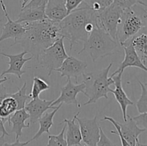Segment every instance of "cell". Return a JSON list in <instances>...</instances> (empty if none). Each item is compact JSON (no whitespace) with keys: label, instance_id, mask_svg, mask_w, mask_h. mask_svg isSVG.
<instances>
[{"label":"cell","instance_id":"cell-1","mask_svg":"<svg viewBox=\"0 0 147 146\" xmlns=\"http://www.w3.org/2000/svg\"><path fill=\"white\" fill-rule=\"evenodd\" d=\"M24 24L25 32L14 40L11 46L20 44L37 60L43 50L63 37L59 22L47 18L33 22H24Z\"/></svg>","mask_w":147,"mask_h":146},{"label":"cell","instance_id":"cell-2","mask_svg":"<svg viewBox=\"0 0 147 146\" xmlns=\"http://www.w3.org/2000/svg\"><path fill=\"white\" fill-rule=\"evenodd\" d=\"M98 13L83 1L59 22L62 37L69 40L70 50L78 42H84L94 27L99 25Z\"/></svg>","mask_w":147,"mask_h":146},{"label":"cell","instance_id":"cell-3","mask_svg":"<svg viewBox=\"0 0 147 146\" xmlns=\"http://www.w3.org/2000/svg\"><path fill=\"white\" fill-rule=\"evenodd\" d=\"M119 47H121L119 43L98 25L89 34L83 48L78 53L80 54L86 52L95 62L98 59L115 54L119 51Z\"/></svg>","mask_w":147,"mask_h":146},{"label":"cell","instance_id":"cell-4","mask_svg":"<svg viewBox=\"0 0 147 146\" xmlns=\"http://www.w3.org/2000/svg\"><path fill=\"white\" fill-rule=\"evenodd\" d=\"M147 27V9L137 4L124 9L117 28L116 40L122 44L131 40L141 30Z\"/></svg>","mask_w":147,"mask_h":146},{"label":"cell","instance_id":"cell-5","mask_svg":"<svg viewBox=\"0 0 147 146\" xmlns=\"http://www.w3.org/2000/svg\"><path fill=\"white\" fill-rule=\"evenodd\" d=\"M113 65V62H111L106 68L98 70L93 72L83 74V82L85 83V92L86 96L88 98L86 102L83 105L93 104L97 102L99 99L104 97L108 100V94L110 92L111 85L114 84L113 78L109 76V72Z\"/></svg>","mask_w":147,"mask_h":146},{"label":"cell","instance_id":"cell-6","mask_svg":"<svg viewBox=\"0 0 147 146\" xmlns=\"http://www.w3.org/2000/svg\"><path fill=\"white\" fill-rule=\"evenodd\" d=\"M64 37L58 39L51 46L42 52L37 61L47 70V75H51L53 71L62 65L68 57L65 49Z\"/></svg>","mask_w":147,"mask_h":146},{"label":"cell","instance_id":"cell-7","mask_svg":"<svg viewBox=\"0 0 147 146\" xmlns=\"http://www.w3.org/2000/svg\"><path fill=\"white\" fill-rule=\"evenodd\" d=\"M123 11L120 7L113 2L110 6L98 13L100 27L115 40H116L118 25Z\"/></svg>","mask_w":147,"mask_h":146},{"label":"cell","instance_id":"cell-8","mask_svg":"<svg viewBox=\"0 0 147 146\" xmlns=\"http://www.w3.org/2000/svg\"><path fill=\"white\" fill-rule=\"evenodd\" d=\"M85 83L81 82L80 84H75L72 82L71 79L67 78V83L60 90V95L52 103V107H56L59 104H73L78 107H80V103L77 100V95L79 93H83L86 95L85 92Z\"/></svg>","mask_w":147,"mask_h":146},{"label":"cell","instance_id":"cell-9","mask_svg":"<svg viewBox=\"0 0 147 146\" xmlns=\"http://www.w3.org/2000/svg\"><path fill=\"white\" fill-rule=\"evenodd\" d=\"M98 115L92 119L79 118L77 117L76 121L80 125L82 140L88 146H96L100 139V128L97 122Z\"/></svg>","mask_w":147,"mask_h":146},{"label":"cell","instance_id":"cell-10","mask_svg":"<svg viewBox=\"0 0 147 146\" xmlns=\"http://www.w3.org/2000/svg\"><path fill=\"white\" fill-rule=\"evenodd\" d=\"M88 63L86 62L78 60L73 56H68L62 65L55 72L60 73L62 77H66L67 78H74L78 83V78L84 74Z\"/></svg>","mask_w":147,"mask_h":146},{"label":"cell","instance_id":"cell-11","mask_svg":"<svg viewBox=\"0 0 147 146\" xmlns=\"http://www.w3.org/2000/svg\"><path fill=\"white\" fill-rule=\"evenodd\" d=\"M121 47H123V50H124V59L119 68L110 77H113L119 73H123L125 69L129 67H138L147 73V67L146 64L142 61L132 44L129 41H127L122 44Z\"/></svg>","mask_w":147,"mask_h":146},{"label":"cell","instance_id":"cell-12","mask_svg":"<svg viewBox=\"0 0 147 146\" xmlns=\"http://www.w3.org/2000/svg\"><path fill=\"white\" fill-rule=\"evenodd\" d=\"M54 100H45L38 97L36 99H32L31 101L29 102L28 103H26L24 109L30 115V123L34 124L37 123L47 110L55 109L57 106L56 107L51 106Z\"/></svg>","mask_w":147,"mask_h":146},{"label":"cell","instance_id":"cell-13","mask_svg":"<svg viewBox=\"0 0 147 146\" xmlns=\"http://www.w3.org/2000/svg\"><path fill=\"white\" fill-rule=\"evenodd\" d=\"M0 54H1V55L7 57L9 59L8 64L9 65L7 70H4L1 72V75H0L1 77L7 74H13L17 76L19 79H21L22 74L26 72V71L22 70L23 66L27 62L30 61L33 58L32 56L28 58H24V55L26 54H28V52L25 50L17 54H8L4 52H1Z\"/></svg>","mask_w":147,"mask_h":146},{"label":"cell","instance_id":"cell-14","mask_svg":"<svg viewBox=\"0 0 147 146\" xmlns=\"http://www.w3.org/2000/svg\"><path fill=\"white\" fill-rule=\"evenodd\" d=\"M1 9L4 11V16L7 18V21L3 25L2 32L0 36V42L7 39H14V40L21 37L26 31L24 24L22 23H18L16 21H13L9 17L6 8L5 4L1 5Z\"/></svg>","mask_w":147,"mask_h":146},{"label":"cell","instance_id":"cell-15","mask_svg":"<svg viewBox=\"0 0 147 146\" xmlns=\"http://www.w3.org/2000/svg\"><path fill=\"white\" fill-rule=\"evenodd\" d=\"M122 74L123 73H119V74H116V75L113 76L112 77L114 81L115 86L114 90L111 89L110 92H111L115 97L116 101L120 105L121 109L122 112V115H123V120L126 121L128 118L127 115V107L129 105H134V102L128 97L127 94H126L125 91L123 90V87H122V82H121V79H122Z\"/></svg>","mask_w":147,"mask_h":146},{"label":"cell","instance_id":"cell-16","mask_svg":"<svg viewBox=\"0 0 147 146\" xmlns=\"http://www.w3.org/2000/svg\"><path fill=\"white\" fill-rule=\"evenodd\" d=\"M118 124L122 135L131 146H136L139 141V136L146 131L145 129L139 127L131 117H129V120L127 119L124 123H118Z\"/></svg>","mask_w":147,"mask_h":146},{"label":"cell","instance_id":"cell-17","mask_svg":"<svg viewBox=\"0 0 147 146\" xmlns=\"http://www.w3.org/2000/svg\"><path fill=\"white\" fill-rule=\"evenodd\" d=\"M45 15L52 21L60 22L68 15L65 0H48L45 7Z\"/></svg>","mask_w":147,"mask_h":146},{"label":"cell","instance_id":"cell-18","mask_svg":"<svg viewBox=\"0 0 147 146\" xmlns=\"http://www.w3.org/2000/svg\"><path fill=\"white\" fill-rule=\"evenodd\" d=\"M28 119H30V115L24 108L16 110L9 117L7 122L9 125L10 124L12 125L10 133L15 134V138H20L22 135L23 129L29 127V124L27 125L25 123L26 120Z\"/></svg>","mask_w":147,"mask_h":146},{"label":"cell","instance_id":"cell-19","mask_svg":"<svg viewBox=\"0 0 147 146\" xmlns=\"http://www.w3.org/2000/svg\"><path fill=\"white\" fill-rule=\"evenodd\" d=\"M80 111L75 115L72 120L65 119L63 123L66 124L65 139L67 141V146H80L81 145L82 135L80 133V125L78 123H76V118L80 115Z\"/></svg>","mask_w":147,"mask_h":146},{"label":"cell","instance_id":"cell-20","mask_svg":"<svg viewBox=\"0 0 147 146\" xmlns=\"http://www.w3.org/2000/svg\"><path fill=\"white\" fill-rule=\"evenodd\" d=\"M128 41L132 44L142 61L146 64L147 60V27L142 29L137 34Z\"/></svg>","mask_w":147,"mask_h":146},{"label":"cell","instance_id":"cell-21","mask_svg":"<svg viewBox=\"0 0 147 146\" xmlns=\"http://www.w3.org/2000/svg\"><path fill=\"white\" fill-rule=\"evenodd\" d=\"M62 105L63 104H59L52 112L45 113L42 115V116L37 121L39 123V124H40V128H39L38 131L36 133V134L30 139V142L37 140L45 133H47L48 135L50 134V129L53 125V118H54V116L56 114V113L58 111L59 109L62 107Z\"/></svg>","mask_w":147,"mask_h":146},{"label":"cell","instance_id":"cell-22","mask_svg":"<svg viewBox=\"0 0 147 146\" xmlns=\"http://www.w3.org/2000/svg\"><path fill=\"white\" fill-rule=\"evenodd\" d=\"M47 18L45 15V7L36 9H21L18 19L16 21L18 23L33 22L40 21Z\"/></svg>","mask_w":147,"mask_h":146},{"label":"cell","instance_id":"cell-23","mask_svg":"<svg viewBox=\"0 0 147 146\" xmlns=\"http://www.w3.org/2000/svg\"><path fill=\"white\" fill-rule=\"evenodd\" d=\"M18 110V104L14 97L5 93L0 100V117L8 120L9 117Z\"/></svg>","mask_w":147,"mask_h":146},{"label":"cell","instance_id":"cell-24","mask_svg":"<svg viewBox=\"0 0 147 146\" xmlns=\"http://www.w3.org/2000/svg\"><path fill=\"white\" fill-rule=\"evenodd\" d=\"M50 88V86L45 80L40 77L34 76L33 78V84L32 92L29 95L31 99H36L40 97V94L42 92L46 91Z\"/></svg>","mask_w":147,"mask_h":146},{"label":"cell","instance_id":"cell-25","mask_svg":"<svg viewBox=\"0 0 147 146\" xmlns=\"http://www.w3.org/2000/svg\"><path fill=\"white\" fill-rule=\"evenodd\" d=\"M27 82H24L22 87L21 88H18V91L13 94H9L12 97H14L17 102L18 104V110L24 108L26 104V102L28 99H30V95L27 94Z\"/></svg>","mask_w":147,"mask_h":146},{"label":"cell","instance_id":"cell-26","mask_svg":"<svg viewBox=\"0 0 147 146\" xmlns=\"http://www.w3.org/2000/svg\"><path fill=\"white\" fill-rule=\"evenodd\" d=\"M66 124L65 123L63 129L58 135H49L47 146H67V141L65 137Z\"/></svg>","mask_w":147,"mask_h":146},{"label":"cell","instance_id":"cell-27","mask_svg":"<svg viewBox=\"0 0 147 146\" xmlns=\"http://www.w3.org/2000/svg\"><path fill=\"white\" fill-rule=\"evenodd\" d=\"M138 82L142 88V94L140 98L136 102V107L139 113H147V88L140 80H138Z\"/></svg>","mask_w":147,"mask_h":146},{"label":"cell","instance_id":"cell-28","mask_svg":"<svg viewBox=\"0 0 147 146\" xmlns=\"http://www.w3.org/2000/svg\"><path fill=\"white\" fill-rule=\"evenodd\" d=\"M86 4L96 12L102 11L110 6L113 0H86Z\"/></svg>","mask_w":147,"mask_h":146},{"label":"cell","instance_id":"cell-29","mask_svg":"<svg viewBox=\"0 0 147 146\" xmlns=\"http://www.w3.org/2000/svg\"><path fill=\"white\" fill-rule=\"evenodd\" d=\"M103 120V121H109L113 125V126L116 127V130H111V133L117 135L119 136V138H120L121 140V143L122 146H131L129 144V143L125 140L124 137H123V135H122L120 131V127H119V124H118L117 121H116V120H115L113 118H112V117H108V116H105V117H103V120Z\"/></svg>","mask_w":147,"mask_h":146},{"label":"cell","instance_id":"cell-30","mask_svg":"<svg viewBox=\"0 0 147 146\" xmlns=\"http://www.w3.org/2000/svg\"><path fill=\"white\" fill-rule=\"evenodd\" d=\"M140 1L142 0H113V3L124 10L136 5Z\"/></svg>","mask_w":147,"mask_h":146},{"label":"cell","instance_id":"cell-31","mask_svg":"<svg viewBox=\"0 0 147 146\" xmlns=\"http://www.w3.org/2000/svg\"><path fill=\"white\" fill-rule=\"evenodd\" d=\"M132 119L139 127L147 130V113H140L139 115L132 117Z\"/></svg>","mask_w":147,"mask_h":146},{"label":"cell","instance_id":"cell-32","mask_svg":"<svg viewBox=\"0 0 147 146\" xmlns=\"http://www.w3.org/2000/svg\"><path fill=\"white\" fill-rule=\"evenodd\" d=\"M96 146H115L113 142L106 136L101 127L100 128V139Z\"/></svg>","mask_w":147,"mask_h":146},{"label":"cell","instance_id":"cell-33","mask_svg":"<svg viewBox=\"0 0 147 146\" xmlns=\"http://www.w3.org/2000/svg\"><path fill=\"white\" fill-rule=\"evenodd\" d=\"M47 1L48 0H30V1L23 8L36 9L40 8V7H45Z\"/></svg>","mask_w":147,"mask_h":146},{"label":"cell","instance_id":"cell-34","mask_svg":"<svg viewBox=\"0 0 147 146\" xmlns=\"http://www.w3.org/2000/svg\"><path fill=\"white\" fill-rule=\"evenodd\" d=\"M86 0H65V6L67 14H70L73 10L78 8L79 6Z\"/></svg>","mask_w":147,"mask_h":146},{"label":"cell","instance_id":"cell-35","mask_svg":"<svg viewBox=\"0 0 147 146\" xmlns=\"http://www.w3.org/2000/svg\"><path fill=\"white\" fill-rule=\"evenodd\" d=\"M30 143V140L24 142V143H21V142L20 141V139H19L18 137V138H15V141H14V143H5L4 145V146H25L27 145V144H29Z\"/></svg>","mask_w":147,"mask_h":146},{"label":"cell","instance_id":"cell-36","mask_svg":"<svg viewBox=\"0 0 147 146\" xmlns=\"http://www.w3.org/2000/svg\"><path fill=\"white\" fill-rule=\"evenodd\" d=\"M6 122H7V120L0 117V132L1 133V134L9 136V133H8V132L6 130L5 127H4V123Z\"/></svg>","mask_w":147,"mask_h":146},{"label":"cell","instance_id":"cell-37","mask_svg":"<svg viewBox=\"0 0 147 146\" xmlns=\"http://www.w3.org/2000/svg\"><path fill=\"white\" fill-rule=\"evenodd\" d=\"M6 143L5 140V135L3 134H1L0 135V146H4V143Z\"/></svg>","mask_w":147,"mask_h":146},{"label":"cell","instance_id":"cell-38","mask_svg":"<svg viewBox=\"0 0 147 146\" xmlns=\"http://www.w3.org/2000/svg\"><path fill=\"white\" fill-rule=\"evenodd\" d=\"M30 1V0H22L21 1V9H22L23 7H24V6L26 5V4H27V3Z\"/></svg>","mask_w":147,"mask_h":146},{"label":"cell","instance_id":"cell-39","mask_svg":"<svg viewBox=\"0 0 147 146\" xmlns=\"http://www.w3.org/2000/svg\"><path fill=\"white\" fill-rule=\"evenodd\" d=\"M9 80V78H8V77H4V78L0 79V85H1V84H3V83H4V82L7 81V80Z\"/></svg>","mask_w":147,"mask_h":146},{"label":"cell","instance_id":"cell-40","mask_svg":"<svg viewBox=\"0 0 147 146\" xmlns=\"http://www.w3.org/2000/svg\"><path fill=\"white\" fill-rule=\"evenodd\" d=\"M139 4H141V5L144 6V7H146V8H147V4H145V3H144L143 1H139Z\"/></svg>","mask_w":147,"mask_h":146},{"label":"cell","instance_id":"cell-41","mask_svg":"<svg viewBox=\"0 0 147 146\" xmlns=\"http://www.w3.org/2000/svg\"><path fill=\"white\" fill-rule=\"evenodd\" d=\"M137 144L139 145V146H147V143H146V144H142V143H139V141L138 142V143H137Z\"/></svg>","mask_w":147,"mask_h":146},{"label":"cell","instance_id":"cell-42","mask_svg":"<svg viewBox=\"0 0 147 146\" xmlns=\"http://www.w3.org/2000/svg\"><path fill=\"white\" fill-rule=\"evenodd\" d=\"M4 4V1H3V0H0V5H1V4Z\"/></svg>","mask_w":147,"mask_h":146},{"label":"cell","instance_id":"cell-43","mask_svg":"<svg viewBox=\"0 0 147 146\" xmlns=\"http://www.w3.org/2000/svg\"><path fill=\"white\" fill-rule=\"evenodd\" d=\"M144 85H145V87H146V88H147V82H146V83H144Z\"/></svg>","mask_w":147,"mask_h":146},{"label":"cell","instance_id":"cell-44","mask_svg":"<svg viewBox=\"0 0 147 146\" xmlns=\"http://www.w3.org/2000/svg\"><path fill=\"white\" fill-rule=\"evenodd\" d=\"M80 146H88V145H80Z\"/></svg>","mask_w":147,"mask_h":146},{"label":"cell","instance_id":"cell-45","mask_svg":"<svg viewBox=\"0 0 147 146\" xmlns=\"http://www.w3.org/2000/svg\"><path fill=\"white\" fill-rule=\"evenodd\" d=\"M136 146H139V145H138V144H136Z\"/></svg>","mask_w":147,"mask_h":146},{"label":"cell","instance_id":"cell-46","mask_svg":"<svg viewBox=\"0 0 147 146\" xmlns=\"http://www.w3.org/2000/svg\"><path fill=\"white\" fill-rule=\"evenodd\" d=\"M76 146H78V145H76Z\"/></svg>","mask_w":147,"mask_h":146}]
</instances>
